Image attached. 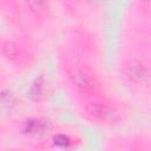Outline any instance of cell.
I'll use <instances>...</instances> for the list:
<instances>
[{"label": "cell", "instance_id": "52a82bcc", "mask_svg": "<svg viewBox=\"0 0 151 151\" xmlns=\"http://www.w3.org/2000/svg\"><path fill=\"white\" fill-rule=\"evenodd\" d=\"M143 2H145V4H149V0H142Z\"/></svg>", "mask_w": 151, "mask_h": 151}, {"label": "cell", "instance_id": "3957f363", "mask_svg": "<svg viewBox=\"0 0 151 151\" xmlns=\"http://www.w3.org/2000/svg\"><path fill=\"white\" fill-rule=\"evenodd\" d=\"M123 72L130 81H133L136 84H143L147 81L149 76H150L149 68L144 64L137 60L126 61L123 66Z\"/></svg>", "mask_w": 151, "mask_h": 151}, {"label": "cell", "instance_id": "8992f818", "mask_svg": "<svg viewBox=\"0 0 151 151\" xmlns=\"http://www.w3.org/2000/svg\"><path fill=\"white\" fill-rule=\"evenodd\" d=\"M4 54L6 55V58L8 59H15L19 55V50L18 46L13 42H7L4 46Z\"/></svg>", "mask_w": 151, "mask_h": 151}, {"label": "cell", "instance_id": "277c9868", "mask_svg": "<svg viewBox=\"0 0 151 151\" xmlns=\"http://www.w3.org/2000/svg\"><path fill=\"white\" fill-rule=\"evenodd\" d=\"M29 11L37 17H45L50 9L48 0H26Z\"/></svg>", "mask_w": 151, "mask_h": 151}, {"label": "cell", "instance_id": "6da1fadb", "mask_svg": "<svg viewBox=\"0 0 151 151\" xmlns=\"http://www.w3.org/2000/svg\"><path fill=\"white\" fill-rule=\"evenodd\" d=\"M67 77L70 81L80 91L91 92L94 91L98 85V78L96 73L84 65H72L67 70Z\"/></svg>", "mask_w": 151, "mask_h": 151}, {"label": "cell", "instance_id": "7a4b0ae2", "mask_svg": "<svg viewBox=\"0 0 151 151\" xmlns=\"http://www.w3.org/2000/svg\"><path fill=\"white\" fill-rule=\"evenodd\" d=\"M84 112L93 122L99 123H114L118 120V111L110 104L101 100H90L84 106Z\"/></svg>", "mask_w": 151, "mask_h": 151}, {"label": "cell", "instance_id": "5b68a950", "mask_svg": "<svg viewBox=\"0 0 151 151\" xmlns=\"http://www.w3.org/2000/svg\"><path fill=\"white\" fill-rule=\"evenodd\" d=\"M46 93V86L44 83H35L31 88V97H33L35 100H40L45 97Z\"/></svg>", "mask_w": 151, "mask_h": 151}]
</instances>
